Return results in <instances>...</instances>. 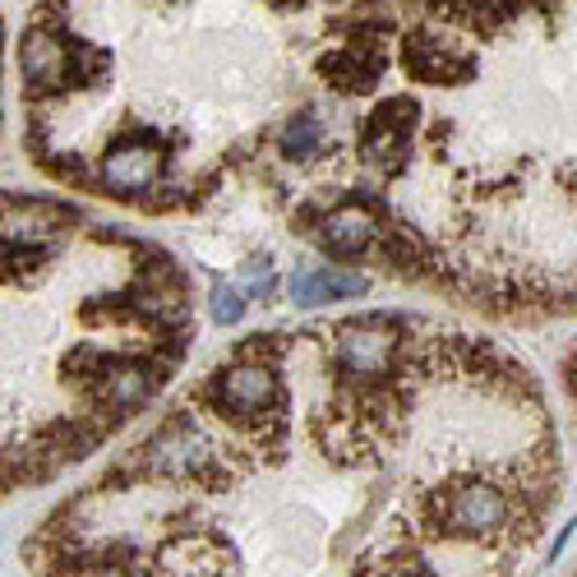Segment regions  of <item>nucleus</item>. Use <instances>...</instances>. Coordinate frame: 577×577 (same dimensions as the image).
<instances>
[{
  "mask_svg": "<svg viewBox=\"0 0 577 577\" xmlns=\"http://www.w3.org/2000/svg\"><path fill=\"white\" fill-rule=\"evenodd\" d=\"M167 149L143 134H120L107 153L97 157V180L120 199H149L167 180Z\"/></svg>",
  "mask_w": 577,
  "mask_h": 577,
  "instance_id": "1",
  "label": "nucleus"
},
{
  "mask_svg": "<svg viewBox=\"0 0 577 577\" xmlns=\"http://www.w3.org/2000/svg\"><path fill=\"white\" fill-rule=\"evenodd\" d=\"M315 232H319V245L333 259H361V255L375 250V245H384L379 209H375V203H365V199H356V195H346L328 213H319Z\"/></svg>",
  "mask_w": 577,
  "mask_h": 577,
  "instance_id": "2",
  "label": "nucleus"
},
{
  "mask_svg": "<svg viewBox=\"0 0 577 577\" xmlns=\"http://www.w3.org/2000/svg\"><path fill=\"white\" fill-rule=\"evenodd\" d=\"M24 74L33 93H60L70 89V43L47 19L24 33Z\"/></svg>",
  "mask_w": 577,
  "mask_h": 577,
  "instance_id": "3",
  "label": "nucleus"
},
{
  "mask_svg": "<svg viewBox=\"0 0 577 577\" xmlns=\"http://www.w3.org/2000/svg\"><path fill=\"white\" fill-rule=\"evenodd\" d=\"M369 292V278L352 273V268H310V273L292 278L296 305H323V301H352Z\"/></svg>",
  "mask_w": 577,
  "mask_h": 577,
  "instance_id": "4",
  "label": "nucleus"
},
{
  "mask_svg": "<svg viewBox=\"0 0 577 577\" xmlns=\"http://www.w3.org/2000/svg\"><path fill=\"white\" fill-rule=\"evenodd\" d=\"M319 149H323V120L315 111H301V116L286 120V130L278 139V153L286 162H305V157H315Z\"/></svg>",
  "mask_w": 577,
  "mask_h": 577,
  "instance_id": "5",
  "label": "nucleus"
},
{
  "mask_svg": "<svg viewBox=\"0 0 577 577\" xmlns=\"http://www.w3.org/2000/svg\"><path fill=\"white\" fill-rule=\"evenodd\" d=\"M245 315V305H240V296L232 292V286H213V319L217 323H236Z\"/></svg>",
  "mask_w": 577,
  "mask_h": 577,
  "instance_id": "6",
  "label": "nucleus"
},
{
  "mask_svg": "<svg viewBox=\"0 0 577 577\" xmlns=\"http://www.w3.org/2000/svg\"><path fill=\"white\" fill-rule=\"evenodd\" d=\"M66 577H134V573L120 568V564H79V568H70Z\"/></svg>",
  "mask_w": 577,
  "mask_h": 577,
  "instance_id": "7",
  "label": "nucleus"
},
{
  "mask_svg": "<svg viewBox=\"0 0 577 577\" xmlns=\"http://www.w3.org/2000/svg\"><path fill=\"white\" fill-rule=\"evenodd\" d=\"M564 388H568V398L577 402V346H573L568 361H564Z\"/></svg>",
  "mask_w": 577,
  "mask_h": 577,
  "instance_id": "8",
  "label": "nucleus"
},
{
  "mask_svg": "<svg viewBox=\"0 0 577 577\" xmlns=\"http://www.w3.org/2000/svg\"><path fill=\"white\" fill-rule=\"evenodd\" d=\"M0 43H5V19H0Z\"/></svg>",
  "mask_w": 577,
  "mask_h": 577,
  "instance_id": "9",
  "label": "nucleus"
},
{
  "mask_svg": "<svg viewBox=\"0 0 577 577\" xmlns=\"http://www.w3.org/2000/svg\"><path fill=\"white\" fill-rule=\"evenodd\" d=\"M0 120H5V102H0Z\"/></svg>",
  "mask_w": 577,
  "mask_h": 577,
  "instance_id": "10",
  "label": "nucleus"
}]
</instances>
